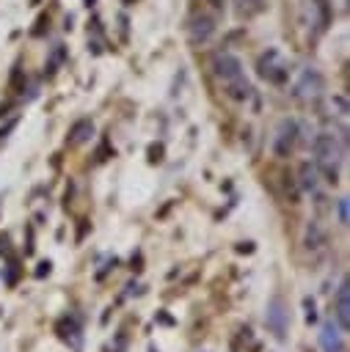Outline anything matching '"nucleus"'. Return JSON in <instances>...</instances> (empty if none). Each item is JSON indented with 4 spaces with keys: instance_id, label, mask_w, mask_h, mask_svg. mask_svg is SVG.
Instances as JSON below:
<instances>
[{
    "instance_id": "1",
    "label": "nucleus",
    "mask_w": 350,
    "mask_h": 352,
    "mask_svg": "<svg viewBox=\"0 0 350 352\" xmlns=\"http://www.w3.org/2000/svg\"><path fill=\"white\" fill-rule=\"evenodd\" d=\"M212 69H215V77L226 85V94L231 99H248L251 96V85L248 80L243 77V63L237 55L231 52H218L215 60H212Z\"/></svg>"
},
{
    "instance_id": "2",
    "label": "nucleus",
    "mask_w": 350,
    "mask_h": 352,
    "mask_svg": "<svg viewBox=\"0 0 350 352\" xmlns=\"http://www.w3.org/2000/svg\"><path fill=\"white\" fill-rule=\"evenodd\" d=\"M314 157H317V168L328 173V182H336V165L342 160V146L333 132H320L314 138Z\"/></svg>"
},
{
    "instance_id": "3",
    "label": "nucleus",
    "mask_w": 350,
    "mask_h": 352,
    "mask_svg": "<svg viewBox=\"0 0 350 352\" xmlns=\"http://www.w3.org/2000/svg\"><path fill=\"white\" fill-rule=\"evenodd\" d=\"M265 322H267V330L276 336V338H284L287 336V327H289V305L281 294H273L267 300V314H265Z\"/></svg>"
},
{
    "instance_id": "4",
    "label": "nucleus",
    "mask_w": 350,
    "mask_h": 352,
    "mask_svg": "<svg viewBox=\"0 0 350 352\" xmlns=\"http://www.w3.org/2000/svg\"><path fill=\"white\" fill-rule=\"evenodd\" d=\"M298 143V124L292 118H284L276 126V138H273V154L276 157H289V151Z\"/></svg>"
},
{
    "instance_id": "5",
    "label": "nucleus",
    "mask_w": 350,
    "mask_h": 352,
    "mask_svg": "<svg viewBox=\"0 0 350 352\" xmlns=\"http://www.w3.org/2000/svg\"><path fill=\"white\" fill-rule=\"evenodd\" d=\"M256 69H259V77H265L267 82H284L287 80V66H284V60H281V55L276 50L265 52L259 58Z\"/></svg>"
},
{
    "instance_id": "6",
    "label": "nucleus",
    "mask_w": 350,
    "mask_h": 352,
    "mask_svg": "<svg viewBox=\"0 0 350 352\" xmlns=\"http://www.w3.org/2000/svg\"><path fill=\"white\" fill-rule=\"evenodd\" d=\"M322 74L314 69H300L298 80H295V96L300 99H317L322 94Z\"/></svg>"
},
{
    "instance_id": "7",
    "label": "nucleus",
    "mask_w": 350,
    "mask_h": 352,
    "mask_svg": "<svg viewBox=\"0 0 350 352\" xmlns=\"http://www.w3.org/2000/svg\"><path fill=\"white\" fill-rule=\"evenodd\" d=\"M320 346L322 352H344V338L333 322H325L320 330Z\"/></svg>"
},
{
    "instance_id": "8",
    "label": "nucleus",
    "mask_w": 350,
    "mask_h": 352,
    "mask_svg": "<svg viewBox=\"0 0 350 352\" xmlns=\"http://www.w3.org/2000/svg\"><path fill=\"white\" fill-rule=\"evenodd\" d=\"M336 319H339L342 330L350 327V286H347V278L336 289Z\"/></svg>"
},
{
    "instance_id": "9",
    "label": "nucleus",
    "mask_w": 350,
    "mask_h": 352,
    "mask_svg": "<svg viewBox=\"0 0 350 352\" xmlns=\"http://www.w3.org/2000/svg\"><path fill=\"white\" fill-rule=\"evenodd\" d=\"M306 11H309L311 25H314L317 30H325V28H328V19H331L328 0H306Z\"/></svg>"
},
{
    "instance_id": "10",
    "label": "nucleus",
    "mask_w": 350,
    "mask_h": 352,
    "mask_svg": "<svg viewBox=\"0 0 350 352\" xmlns=\"http://www.w3.org/2000/svg\"><path fill=\"white\" fill-rule=\"evenodd\" d=\"M212 30H215V25H212V19L209 16H196L193 19V25H190V41H207L209 36H212Z\"/></svg>"
},
{
    "instance_id": "11",
    "label": "nucleus",
    "mask_w": 350,
    "mask_h": 352,
    "mask_svg": "<svg viewBox=\"0 0 350 352\" xmlns=\"http://www.w3.org/2000/svg\"><path fill=\"white\" fill-rule=\"evenodd\" d=\"M91 135H94V124H91V121H77V124L69 129V143H72V146L85 143Z\"/></svg>"
},
{
    "instance_id": "12",
    "label": "nucleus",
    "mask_w": 350,
    "mask_h": 352,
    "mask_svg": "<svg viewBox=\"0 0 350 352\" xmlns=\"http://www.w3.org/2000/svg\"><path fill=\"white\" fill-rule=\"evenodd\" d=\"M317 176H320V168L311 165V162H303L300 165V187L303 190H314L317 187Z\"/></svg>"
},
{
    "instance_id": "13",
    "label": "nucleus",
    "mask_w": 350,
    "mask_h": 352,
    "mask_svg": "<svg viewBox=\"0 0 350 352\" xmlns=\"http://www.w3.org/2000/svg\"><path fill=\"white\" fill-rule=\"evenodd\" d=\"M63 58H66V50H63V44H55V50H52V55H50V60H47V74H55L58 72V66L63 63Z\"/></svg>"
},
{
    "instance_id": "14",
    "label": "nucleus",
    "mask_w": 350,
    "mask_h": 352,
    "mask_svg": "<svg viewBox=\"0 0 350 352\" xmlns=\"http://www.w3.org/2000/svg\"><path fill=\"white\" fill-rule=\"evenodd\" d=\"M306 245H309V248H320V245H322V228H320V223H314V220L306 226Z\"/></svg>"
},
{
    "instance_id": "15",
    "label": "nucleus",
    "mask_w": 350,
    "mask_h": 352,
    "mask_svg": "<svg viewBox=\"0 0 350 352\" xmlns=\"http://www.w3.org/2000/svg\"><path fill=\"white\" fill-rule=\"evenodd\" d=\"M303 305H306V322L311 324V322H317V305H314V300L311 297H306L303 300Z\"/></svg>"
},
{
    "instance_id": "16",
    "label": "nucleus",
    "mask_w": 350,
    "mask_h": 352,
    "mask_svg": "<svg viewBox=\"0 0 350 352\" xmlns=\"http://www.w3.org/2000/svg\"><path fill=\"white\" fill-rule=\"evenodd\" d=\"M336 212H339V223L347 226V198H339L336 201Z\"/></svg>"
},
{
    "instance_id": "17",
    "label": "nucleus",
    "mask_w": 350,
    "mask_h": 352,
    "mask_svg": "<svg viewBox=\"0 0 350 352\" xmlns=\"http://www.w3.org/2000/svg\"><path fill=\"white\" fill-rule=\"evenodd\" d=\"M44 272H50V261H41V264H39V270H36V275H39V278H41Z\"/></svg>"
},
{
    "instance_id": "18",
    "label": "nucleus",
    "mask_w": 350,
    "mask_h": 352,
    "mask_svg": "<svg viewBox=\"0 0 350 352\" xmlns=\"http://www.w3.org/2000/svg\"><path fill=\"white\" fill-rule=\"evenodd\" d=\"M6 250H8V236L3 234V236H0V253H6Z\"/></svg>"
}]
</instances>
